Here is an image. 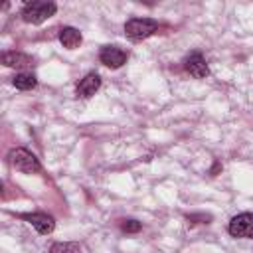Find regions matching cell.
I'll use <instances>...</instances> for the list:
<instances>
[{
    "label": "cell",
    "mask_w": 253,
    "mask_h": 253,
    "mask_svg": "<svg viewBox=\"0 0 253 253\" xmlns=\"http://www.w3.org/2000/svg\"><path fill=\"white\" fill-rule=\"evenodd\" d=\"M57 6L53 2H45V0H34L28 2L22 10V20L28 24H42L47 18H51L55 14Z\"/></svg>",
    "instance_id": "1"
},
{
    "label": "cell",
    "mask_w": 253,
    "mask_h": 253,
    "mask_svg": "<svg viewBox=\"0 0 253 253\" xmlns=\"http://www.w3.org/2000/svg\"><path fill=\"white\" fill-rule=\"evenodd\" d=\"M158 30V22L152 18H130L125 24V36L132 42H140Z\"/></svg>",
    "instance_id": "2"
},
{
    "label": "cell",
    "mask_w": 253,
    "mask_h": 253,
    "mask_svg": "<svg viewBox=\"0 0 253 253\" xmlns=\"http://www.w3.org/2000/svg\"><path fill=\"white\" fill-rule=\"evenodd\" d=\"M8 160L16 170H20L24 174H38L42 170L40 160L26 148H12L8 152Z\"/></svg>",
    "instance_id": "3"
},
{
    "label": "cell",
    "mask_w": 253,
    "mask_h": 253,
    "mask_svg": "<svg viewBox=\"0 0 253 253\" xmlns=\"http://www.w3.org/2000/svg\"><path fill=\"white\" fill-rule=\"evenodd\" d=\"M227 229H229V233H231L233 237L253 239V213L245 211V213H239V215L231 217Z\"/></svg>",
    "instance_id": "4"
},
{
    "label": "cell",
    "mask_w": 253,
    "mask_h": 253,
    "mask_svg": "<svg viewBox=\"0 0 253 253\" xmlns=\"http://www.w3.org/2000/svg\"><path fill=\"white\" fill-rule=\"evenodd\" d=\"M99 59H101L103 65H107V67H111V69H119L121 65L126 63L128 53H126L125 49L117 47V45H105V47H101V51H99Z\"/></svg>",
    "instance_id": "5"
},
{
    "label": "cell",
    "mask_w": 253,
    "mask_h": 253,
    "mask_svg": "<svg viewBox=\"0 0 253 253\" xmlns=\"http://www.w3.org/2000/svg\"><path fill=\"white\" fill-rule=\"evenodd\" d=\"M20 217L24 221H28L30 225H34L42 235H47L55 229V221L51 215L47 213H42V211H34V213H20Z\"/></svg>",
    "instance_id": "6"
},
{
    "label": "cell",
    "mask_w": 253,
    "mask_h": 253,
    "mask_svg": "<svg viewBox=\"0 0 253 253\" xmlns=\"http://www.w3.org/2000/svg\"><path fill=\"white\" fill-rule=\"evenodd\" d=\"M184 67H186V71H188L192 77H196V79H204V77L210 75L208 63H206V59H204V55H202L200 51L190 53V55L186 57V61H184Z\"/></svg>",
    "instance_id": "7"
},
{
    "label": "cell",
    "mask_w": 253,
    "mask_h": 253,
    "mask_svg": "<svg viewBox=\"0 0 253 253\" xmlns=\"http://www.w3.org/2000/svg\"><path fill=\"white\" fill-rule=\"evenodd\" d=\"M101 87V77L97 73H87L79 85H77V97L81 99H89L91 95H95V91Z\"/></svg>",
    "instance_id": "8"
},
{
    "label": "cell",
    "mask_w": 253,
    "mask_h": 253,
    "mask_svg": "<svg viewBox=\"0 0 253 253\" xmlns=\"http://www.w3.org/2000/svg\"><path fill=\"white\" fill-rule=\"evenodd\" d=\"M2 63L6 67H18V69H24V67H30L34 65V59L22 51H6L2 55Z\"/></svg>",
    "instance_id": "9"
},
{
    "label": "cell",
    "mask_w": 253,
    "mask_h": 253,
    "mask_svg": "<svg viewBox=\"0 0 253 253\" xmlns=\"http://www.w3.org/2000/svg\"><path fill=\"white\" fill-rule=\"evenodd\" d=\"M59 42L63 43V47H67V49H75V47L81 45L83 36H81V32H79L77 28L65 26V28H61V32H59Z\"/></svg>",
    "instance_id": "10"
},
{
    "label": "cell",
    "mask_w": 253,
    "mask_h": 253,
    "mask_svg": "<svg viewBox=\"0 0 253 253\" xmlns=\"http://www.w3.org/2000/svg\"><path fill=\"white\" fill-rule=\"evenodd\" d=\"M12 83L16 85V89L28 91V89H34V87L38 85V79H36V75H32V73H18V75L12 79Z\"/></svg>",
    "instance_id": "11"
},
{
    "label": "cell",
    "mask_w": 253,
    "mask_h": 253,
    "mask_svg": "<svg viewBox=\"0 0 253 253\" xmlns=\"http://www.w3.org/2000/svg\"><path fill=\"white\" fill-rule=\"evenodd\" d=\"M49 253H81V245L75 241H55L49 245Z\"/></svg>",
    "instance_id": "12"
},
{
    "label": "cell",
    "mask_w": 253,
    "mask_h": 253,
    "mask_svg": "<svg viewBox=\"0 0 253 253\" xmlns=\"http://www.w3.org/2000/svg\"><path fill=\"white\" fill-rule=\"evenodd\" d=\"M140 221H136V219H125L123 223H121V229L123 231H126V233H136V231H140Z\"/></svg>",
    "instance_id": "13"
}]
</instances>
